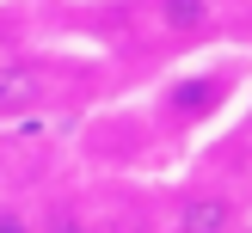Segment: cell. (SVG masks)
<instances>
[{"instance_id":"obj_1","label":"cell","mask_w":252,"mask_h":233,"mask_svg":"<svg viewBox=\"0 0 252 233\" xmlns=\"http://www.w3.org/2000/svg\"><path fill=\"white\" fill-rule=\"evenodd\" d=\"M56 98V74L43 61H19V55H0V117H31Z\"/></svg>"},{"instance_id":"obj_2","label":"cell","mask_w":252,"mask_h":233,"mask_svg":"<svg viewBox=\"0 0 252 233\" xmlns=\"http://www.w3.org/2000/svg\"><path fill=\"white\" fill-rule=\"evenodd\" d=\"M172 233H240V208L221 190H185L172 208Z\"/></svg>"},{"instance_id":"obj_3","label":"cell","mask_w":252,"mask_h":233,"mask_svg":"<svg viewBox=\"0 0 252 233\" xmlns=\"http://www.w3.org/2000/svg\"><path fill=\"white\" fill-rule=\"evenodd\" d=\"M221 92H228V74H185V80L166 86V110L179 123H197L221 104Z\"/></svg>"},{"instance_id":"obj_4","label":"cell","mask_w":252,"mask_h":233,"mask_svg":"<svg viewBox=\"0 0 252 233\" xmlns=\"http://www.w3.org/2000/svg\"><path fill=\"white\" fill-rule=\"evenodd\" d=\"M154 25L172 37H209L216 31V0H154Z\"/></svg>"},{"instance_id":"obj_5","label":"cell","mask_w":252,"mask_h":233,"mask_svg":"<svg viewBox=\"0 0 252 233\" xmlns=\"http://www.w3.org/2000/svg\"><path fill=\"white\" fill-rule=\"evenodd\" d=\"M31 233H93V221H86L74 203H56V208L43 215V227H31Z\"/></svg>"},{"instance_id":"obj_6","label":"cell","mask_w":252,"mask_h":233,"mask_svg":"<svg viewBox=\"0 0 252 233\" xmlns=\"http://www.w3.org/2000/svg\"><path fill=\"white\" fill-rule=\"evenodd\" d=\"M0 233H31V215L25 208H0Z\"/></svg>"},{"instance_id":"obj_7","label":"cell","mask_w":252,"mask_h":233,"mask_svg":"<svg viewBox=\"0 0 252 233\" xmlns=\"http://www.w3.org/2000/svg\"><path fill=\"white\" fill-rule=\"evenodd\" d=\"M12 43H19V25H12L6 12H0V55H12Z\"/></svg>"}]
</instances>
